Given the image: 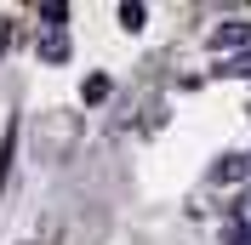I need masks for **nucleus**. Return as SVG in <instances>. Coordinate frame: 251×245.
<instances>
[{
    "instance_id": "nucleus-1",
    "label": "nucleus",
    "mask_w": 251,
    "mask_h": 245,
    "mask_svg": "<svg viewBox=\"0 0 251 245\" xmlns=\"http://www.w3.org/2000/svg\"><path fill=\"white\" fill-rule=\"evenodd\" d=\"M211 51H240V57H246V51H251V17H228V23H217Z\"/></svg>"
},
{
    "instance_id": "nucleus-2",
    "label": "nucleus",
    "mask_w": 251,
    "mask_h": 245,
    "mask_svg": "<svg viewBox=\"0 0 251 245\" xmlns=\"http://www.w3.org/2000/svg\"><path fill=\"white\" fill-rule=\"evenodd\" d=\"M246 177H251V154H240V148L211 166V183H246Z\"/></svg>"
},
{
    "instance_id": "nucleus-3",
    "label": "nucleus",
    "mask_w": 251,
    "mask_h": 245,
    "mask_svg": "<svg viewBox=\"0 0 251 245\" xmlns=\"http://www.w3.org/2000/svg\"><path fill=\"white\" fill-rule=\"evenodd\" d=\"M34 51H40V63H69V34H63V29H46L40 40H34Z\"/></svg>"
},
{
    "instance_id": "nucleus-4",
    "label": "nucleus",
    "mask_w": 251,
    "mask_h": 245,
    "mask_svg": "<svg viewBox=\"0 0 251 245\" xmlns=\"http://www.w3.org/2000/svg\"><path fill=\"white\" fill-rule=\"evenodd\" d=\"M109 92H114V80L109 74H92L86 86H80V103H109Z\"/></svg>"
},
{
    "instance_id": "nucleus-5",
    "label": "nucleus",
    "mask_w": 251,
    "mask_h": 245,
    "mask_svg": "<svg viewBox=\"0 0 251 245\" xmlns=\"http://www.w3.org/2000/svg\"><path fill=\"white\" fill-rule=\"evenodd\" d=\"M12 154H17V125H6V143H0V194H6V177H12Z\"/></svg>"
},
{
    "instance_id": "nucleus-6",
    "label": "nucleus",
    "mask_w": 251,
    "mask_h": 245,
    "mask_svg": "<svg viewBox=\"0 0 251 245\" xmlns=\"http://www.w3.org/2000/svg\"><path fill=\"white\" fill-rule=\"evenodd\" d=\"M143 23H149V6L126 0V6H120V29H143Z\"/></svg>"
},
{
    "instance_id": "nucleus-7",
    "label": "nucleus",
    "mask_w": 251,
    "mask_h": 245,
    "mask_svg": "<svg viewBox=\"0 0 251 245\" xmlns=\"http://www.w3.org/2000/svg\"><path fill=\"white\" fill-rule=\"evenodd\" d=\"M223 240H228V245H251V228H246V217H228V222H223Z\"/></svg>"
},
{
    "instance_id": "nucleus-8",
    "label": "nucleus",
    "mask_w": 251,
    "mask_h": 245,
    "mask_svg": "<svg viewBox=\"0 0 251 245\" xmlns=\"http://www.w3.org/2000/svg\"><path fill=\"white\" fill-rule=\"evenodd\" d=\"M234 74H251V51H246V57H223L217 63V80H234Z\"/></svg>"
},
{
    "instance_id": "nucleus-9",
    "label": "nucleus",
    "mask_w": 251,
    "mask_h": 245,
    "mask_svg": "<svg viewBox=\"0 0 251 245\" xmlns=\"http://www.w3.org/2000/svg\"><path fill=\"white\" fill-rule=\"evenodd\" d=\"M40 17H46L51 29H63V17H69V6H57V0H51V6H40Z\"/></svg>"
},
{
    "instance_id": "nucleus-10",
    "label": "nucleus",
    "mask_w": 251,
    "mask_h": 245,
    "mask_svg": "<svg viewBox=\"0 0 251 245\" xmlns=\"http://www.w3.org/2000/svg\"><path fill=\"white\" fill-rule=\"evenodd\" d=\"M6 46H12V29H6V23H0V57H6Z\"/></svg>"
}]
</instances>
